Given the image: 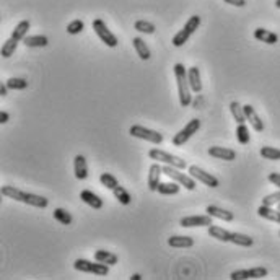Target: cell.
I'll use <instances>...</instances> for the list:
<instances>
[{
	"instance_id": "cell-1",
	"label": "cell",
	"mask_w": 280,
	"mask_h": 280,
	"mask_svg": "<svg viewBox=\"0 0 280 280\" xmlns=\"http://www.w3.org/2000/svg\"><path fill=\"white\" fill-rule=\"evenodd\" d=\"M2 195L10 197V199H15V200H20V202H25L28 205L38 207V209H46V207L49 205V200L46 197H43V195L25 192V191H21V189H16L15 186H3L2 187Z\"/></svg>"
},
{
	"instance_id": "cell-2",
	"label": "cell",
	"mask_w": 280,
	"mask_h": 280,
	"mask_svg": "<svg viewBox=\"0 0 280 280\" xmlns=\"http://www.w3.org/2000/svg\"><path fill=\"white\" fill-rule=\"evenodd\" d=\"M175 77L178 82V94H179V103L183 108H187L192 103V94H191V85H189V77L186 72V67L183 64L175 65Z\"/></svg>"
},
{
	"instance_id": "cell-3",
	"label": "cell",
	"mask_w": 280,
	"mask_h": 280,
	"mask_svg": "<svg viewBox=\"0 0 280 280\" xmlns=\"http://www.w3.org/2000/svg\"><path fill=\"white\" fill-rule=\"evenodd\" d=\"M200 26V16L199 15H192L191 18L186 21V25L181 31H178L175 38H173V44H175L176 47H181L184 46V43H187V39L191 38L195 31H197V28Z\"/></svg>"
},
{
	"instance_id": "cell-4",
	"label": "cell",
	"mask_w": 280,
	"mask_h": 280,
	"mask_svg": "<svg viewBox=\"0 0 280 280\" xmlns=\"http://www.w3.org/2000/svg\"><path fill=\"white\" fill-rule=\"evenodd\" d=\"M161 168H163V173L168 178H171L173 181H176L178 184L184 186L187 191H194L195 186H197V184H195V179L192 176H187V175H184V173H181L179 171V168H175L171 165H165Z\"/></svg>"
},
{
	"instance_id": "cell-5",
	"label": "cell",
	"mask_w": 280,
	"mask_h": 280,
	"mask_svg": "<svg viewBox=\"0 0 280 280\" xmlns=\"http://www.w3.org/2000/svg\"><path fill=\"white\" fill-rule=\"evenodd\" d=\"M148 156L152 160H158V161H161V163H165V165H171L175 168H179V170H184V168L187 166L186 161H184L183 158H179V156L171 155L168 152H163V150H160V148H152L148 152Z\"/></svg>"
},
{
	"instance_id": "cell-6",
	"label": "cell",
	"mask_w": 280,
	"mask_h": 280,
	"mask_svg": "<svg viewBox=\"0 0 280 280\" xmlns=\"http://www.w3.org/2000/svg\"><path fill=\"white\" fill-rule=\"evenodd\" d=\"M75 271L78 272H87V274H94V276H108L109 274V266L103 264V262H98V264H93L87 259H77L74 262Z\"/></svg>"
},
{
	"instance_id": "cell-7",
	"label": "cell",
	"mask_w": 280,
	"mask_h": 280,
	"mask_svg": "<svg viewBox=\"0 0 280 280\" xmlns=\"http://www.w3.org/2000/svg\"><path fill=\"white\" fill-rule=\"evenodd\" d=\"M129 134H131L132 137L147 140V142H152V143H156V145H160L161 142H163V136H161L160 132L152 131V129H147L143 126H132L131 129H129Z\"/></svg>"
},
{
	"instance_id": "cell-8",
	"label": "cell",
	"mask_w": 280,
	"mask_h": 280,
	"mask_svg": "<svg viewBox=\"0 0 280 280\" xmlns=\"http://www.w3.org/2000/svg\"><path fill=\"white\" fill-rule=\"evenodd\" d=\"M93 30H94V33H96V36L101 39L108 47H116L117 46V43L119 41H117L116 35H113V33L109 31V28L106 26V23L101 18L93 21Z\"/></svg>"
},
{
	"instance_id": "cell-9",
	"label": "cell",
	"mask_w": 280,
	"mask_h": 280,
	"mask_svg": "<svg viewBox=\"0 0 280 280\" xmlns=\"http://www.w3.org/2000/svg\"><path fill=\"white\" fill-rule=\"evenodd\" d=\"M199 127H200V121L199 119H191L187 122L186 127L181 129V131L173 137V145H175V147H181V145H184L195 132L199 131Z\"/></svg>"
},
{
	"instance_id": "cell-10",
	"label": "cell",
	"mask_w": 280,
	"mask_h": 280,
	"mask_svg": "<svg viewBox=\"0 0 280 280\" xmlns=\"http://www.w3.org/2000/svg\"><path fill=\"white\" fill-rule=\"evenodd\" d=\"M189 173H191V176L195 179V181L204 183L205 186H209V187H218V186H220V181H218V179L214 175H210V173L204 171L202 168L192 165V166H189Z\"/></svg>"
},
{
	"instance_id": "cell-11",
	"label": "cell",
	"mask_w": 280,
	"mask_h": 280,
	"mask_svg": "<svg viewBox=\"0 0 280 280\" xmlns=\"http://www.w3.org/2000/svg\"><path fill=\"white\" fill-rule=\"evenodd\" d=\"M269 271L266 267H254V269H241V271L232 272L230 279L233 280H246V279H262L267 277Z\"/></svg>"
},
{
	"instance_id": "cell-12",
	"label": "cell",
	"mask_w": 280,
	"mask_h": 280,
	"mask_svg": "<svg viewBox=\"0 0 280 280\" xmlns=\"http://www.w3.org/2000/svg\"><path fill=\"white\" fill-rule=\"evenodd\" d=\"M212 215H192V217H183L179 220V225L184 228H192V227H210L212 225Z\"/></svg>"
},
{
	"instance_id": "cell-13",
	"label": "cell",
	"mask_w": 280,
	"mask_h": 280,
	"mask_svg": "<svg viewBox=\"0 0 280 280\" xmlns=\"http://www.w3.org/2000/svg\"><path fill=\"white\" fill-rule=\"evenodd\" d=\"M244 108V114H246V121H249V124L253 126V129L256 132H262L264 131V122L261 121L259 114L256 113V109L253 108L251 104H246L243 106Z\"/></svg>"
},
{
	"instance_id": "cell-14",
	"label": "cell",
	"mask_w": 280,
	"mask_h": 280,
	"mask_svg": "<svg viewBox=\"0 0 280 280\" xmlns=\"http://www.w3.org/2000/svg\"><path fill=\"white\" fill-rule=\"evenodd\" d=\"M161 175H163V168H161L158 163H153L150 166V171H148V189L150 191H158Z\"/></svg>"
},
{
	"instance_id": "cell-15",
	"label": "cell",
	"mask_w": 280,
	"mask_h": 280,
	"mask_svg": "<svg viewBox=\"0 0 280 280\" xmlns=\"http://www.w3.org/2000/svg\"><path fill=\"white\" fill-rule=\"evenodd\" d=\"M209 155L214 156V158L225 160V161H233L236 158V152L232 148H227V147H210Z\"/></svg>"
},
{
	"instance_id": "cell-16",
	"label": "cell",
	"mask_w": 280,
	"mask_h": 280,
	"mask_svg": "<svg viewBox=\"0 0 280 280\" xmlns=\"http://www.w3.org/2000/svg\"><path fill=\"white\" fill-rule=\"evenodd\" d=\"M80 199H82L87 205L92 207V209H94V210L103 209V199L99 197V195L94 194V192L88 191V189H85V191L80 192Z\"/></svg>"
},
{
	"instance_id": "cell-17",
	"label": "cell",
	"mask_w": 280,
	"mask_h": 280,
	"mask_svg": "<svg viewBox=\"0 0 280 280\" xmlns=\"http://www.w3.org/2000/svg\"><path fill=\"white\" fill-rule=\"evenodd\" d=\"M74 170H75L77 179H87L88 166H87V158L83 155H77L74 158Z\"/></svg>"
},
{
	"instance_id": "cell-18",
	"label": "cell",
	"mask_w": 280,
	"mask_h": 280,
	"mask_svg": "<svg viewBox=\"0 0 280 280\" xmlns=\"http://www.w3.org/2000/svg\"><path fill=\"white\" fill-rule=\"evenodd\" d=\"M209 234L212 238L218 239V241H223V243L232 241V232H228V230L222 228V227H217L214 223L209 227Z\"/></svg>"
},
{
	"instance_id": "cell-19",
	"label": "cell",
	"mask_w": 280,
	"mask_h": 280,
	"mask_svg": "<svg viewBox=\"0 0 280 280\" xmlns=\"http://www.w3.org/2000/svg\"><path fill=\"white\" fill-rule=\"evenodd\" d=\"M205 212L214 218H220V220H223V222H233V218H234V215L232 214V212H228L225 209H220V207H217V205H209L205 209Z\"/></svg>"
},
{
	"instance_id": "cell-20",
	"label": "cell",
	"mask_w": 280,
	"mask_h": 280,
	"mask_svg": "<svg viewBox=\"0 0 280 280\" xmlns=\"http://www.w3.org/2000/svg\"><path fill=\"white\" fill-rule=\"evenodd\" d=\"M187 77H189V85H191V90L195 93L202 92V82H200V72L197 67H191L187 70Z\"/></svg>"
},
{
	"instance_id": "cell-21",
	"label": "cell",
	"mask_w": 280,
	"mask_h": 280,
	"mask_svg": "<svg viewBox=\"0 0 280 280\" xmlns=\"http://www.w3.org/2000/svg\"><path fill=\"white\" fill-rule=\"evenodd\" d=\"M254 38L257 39V41L266 43V44H276L279 41V36L276 35V33L264 30V28H257V30H254Z\"/></svg>"
},
{
	"instance_id": "cell-22",
	"label": "cell",
	"mask_w": 280,
	"mask_h": 280,
	"mask_svg": "<svg viewBox=\"0 0 280 280\" xmlns=\"http://www.w3.org/2000/svg\"><path fill=\"white\" fill-rule=\"evenodd\" d=\"M94 261L103 262V264H108V266H114V264H117L119 257H117L116 254H113V253H109V251L98 249L96 253H94Z\"/></svg>"
},
{
	"instance_id": "cell-23",
	"label": "cell",
	"mask_w": 280,
	"mask_h": 280,
	"mask_svg": "<svg viewBox=\"0 0 280 280\" xmlns=\"http://www.w3.org/2000/svg\"><path fill=\"white\" fill-rule=\"evenodd\" d=\"M257 214H259V217L266 218V220L276 222L280 225V210H274L272 207L269 205H261L259 209H257Z\"/></svg>"
},
{
	"instance_id": "cell-24",
	"label": "cell",
	"mask_w": 280,
	"mask_h": 280,
	"mask_svg": "<svg viewBox=\"0 0 280 280\" xmlns=\"http://www.w3.org/2000/svg\"><path fill=\"white\" fill-rule=\"evenodd\" d=\"M132 44H134V47H136V52L139 54V57L142 60H148L150 57H152V52H150L148 46L145 44V41L142 38H134Z\"/></svg>"
},
{
	"instance_id": "cell-25",
	"label": "cell",
	"mask_w": 280,
	"mask_h": 280,
	"mask_svg": "<svg viewBox=\"0 0 280 280\" xmlns=\"http://www.w3.org/2000/svg\"><path fill=\"white\" fill-rule=\"evenodd\" d=\"M168 244L171 248H192L194 239L191 236H171L168 239Z\"/></svg>"
},
{
	"instance_id": "cell-26",
	"label": "cell",
	"mask_w": 280,
	"mask_h": 280,
	"mask_svg": "<svg viewBox=\"0 0 280 280\" xmlns=\"http://www.w3.org/2000/svg\"><path fill=\"white\" fill-rule=\"evenodd\" d=\"M26 47H44L49 44V39L43 35H36V36H26L23 39Z\"/></svg>"
},
{
	"instance_id": "cell-27",
	"label": "cell",
	"mask_w": 280,
	"mask_h": 280,
	"mask_svg": "<svg viewBox=\"0 0 280 280\" xmlns=\"http://www.w3.org/2000/svg\"><path fill=\"white\" fill-rule=\"evenodd\" d=\"M28 31H30V21L23 20L15 26V30L12 33V38L16 39V41H23V39L28 36Z\"/></svg>"
},
{
	"instance_id": "cell-28",
	"label": "cell",
	"mask_w": 280,
	"mask_h": 280,
	"mask_svg": "<svg viewBox=\"0 0 280 280\" xmlns=\"http://www.w3.org/2000/svg\"><path fill=\"white\" fill-rule=\"evenodd\" d=\"M230 111H232V114L234 117V121L238 122V124H244L246 122V114H244V108L238 101H232L230 104Z\"/></svg>"
},
{
	"instance_id": "cell-29",
	"label": "cell",
	"mask_w": 280,
	"mask_h": 280,
	"mask_svg": "<svg viewBox=\"0 0 280 280\" xmlns=\"http://www.w3.org/2000/svg\"><path fill=\"white\" fill-rule=\"evenodd\" d=\"M232 243L238 244V246H244V248H249L253 246V238L248 236V234H243V233H233L232 232Z\"/></svg>"
},
{
	"instance_id": "cell-30",
	"label": "cell",
	"mask_w": 280,
	"mask_h": 280,
	"mask_svg": "<svg viewBox=\"0 0 280 280\" xmlns=\"http://www.w3.org/2000/svg\"><path fill=\"white\" fill-rule=\"evenodd\" d=\"M179 186H181V184L178 183H160L158 192L163 195H175L179 192Z\"/></svg>"
},
{
	"instance_id": "cell-31",
	"label": "cell",
	"mask_w": 280,
	"mask_h": 280,
	"mask_svg": "<svg viewBox=\"0 0 280 280\" xmlns=\"http://www.w3.org/2000/svg\"><path fill=\"white\" fill-rule=\"evenodd\" d=\"M113 192H114V195H116V199L119 200V202H121L122 205H129V204H131L132 197H131V194L127 192V189H126V187L116 186V187L113 189Z\"/></svg>"
},
{
	"instance_id": "cell-32",
	"label": "cell",
	"mask_w": 280,
	"mask_h": 280,
	"mask_svg": "<svg viewBox=\"0 0 280 280\" xmlns=\"http://www.w3.org/2000/svg\"><path fill=\"white\" fill-rule=\"evenodd\" d=\"M16 47H18V41H16V39H13V38L7 39L2 46V57L7 59V57H10V55H13Z\"/></svg>"
},
{
	"instance_id": "cell-33",
	"label": "cell",
	"mask_w": 280,
	"mask_h": 280,
	"mask_svg": "<svg viewBox=\"0 0 280 280\" xmlns=\"http://www.w3.org/2000/svg\"><path fill=\"white\" fill-rule=\"evenodd\" d=\"M99 181H101V184H103L106 189H111V191H113L116 186H119V183H117L116 176L111 175V173H103V175L99 176Z\"/></svg>"
},
{
	"instance_id": "cell-34",
	"label": "cell",
	"mask_w": 280,
	"mask_h": 280,
	"mask_svg": "<svg viewBox=\"0 0 280 280\" xmlns=\"http://www.w3.org/2000/svg\"><path fill=\"white\" fill-rule=\"evenodd\" d=\"M54 218H55L57 222L62 223V225H70V223L74 222L72 215H70L67 210H64V209H55V210H54Z\"/></svg>"
},
{
	"instance_id": "cell-35",
	"label": "cell",
	"mask_w": 280,
	"mask_h": 280,
	"mask_svg": "<svg viewBox=\"0 0 280 280\" xmlns=\"http://www.w3.org/2000/svg\"><path fill=\"white\" fill-rule=\"evenodd\" d=\"M136 30L140 33H145V35H153L155 33V25L150 23V21H145V20H137L136 21Z\"/></svg>"
},
{
	"instance_id": "cell-36",
	"label": "cell",
	"mask_w": 280,
	"mask_h": 280,
	"mask_svg": "<svg viewBox=\"0 0 280 280\" xmlns=\"http://www.w3.org/2000/svg\"><path fill=\"white\" fill-rule=\"evenodd\" d=\"M236 139H238V142L239 143H243V145H246V143H249V129L246 127V124H238V127H236Z\"/></svg>"
},
{
	"instance_id": "cell-37",
	"label": "cell",
	"mask_w": 280,
	"mask_h": 280,
	"mask_svg": "<svg viewBox=\"0 0 280 280\" xmlns=\"http://www.w3.org/2000/svg\"><path fill=\"white\" fill-rule=\"evenodd\" d=\"M261 156L266 160H280V150L276 147H262Z\"/></svg>"
},
{
	"instance_id": "cell-38",
	"label": "cell",
	"mask_w": 280,
	"mask_h": 280,
	"mask_svg": "<svg viewBox=\"0 0 280 280\" xmlns=\"http://www.w3.org/2000/svg\"><path fill=\"white\" fill-rule=\"evenodd\" d=\"M7 87L10 90H25V88H28V82L25 78H8Z\"/></svg>"
},
{
	"instance_id": "cell-39",
	"label": "cell",
	"mask_w": 280,
	"mask_h": 280,
	"mask_svg": "<svg viewBox=\"0 0 280 280\" xmlns=\"http://www.w3.org/2000/svg\"><path fill=\"white\" fill-rule=\"evenodd\" d=\"M83 28H85V25H83L82 20H74L67 25V33H69V35H78V33L83 31Z\"/></svg>"
},
{
	"instance_id": "cell-40",
	"label": "cell",
	"mask_w": 280,
	"mask_h": 280,
	"mask_svg": "<svg viewBox=\"0 0 280 280\" xmlns=\"http://www.w3.org/2000/svg\"><path fill=\"white\" fill-rule=\"evenodd\" d=\"M279 202H280V191L274 192V194H269V195H266L264 199H262V205H269V207L276 205Z\"/></svg>"
},
{
	"instance_id": "cell-41",
	"label": "cell",
	"mask_w": 280,
	"mask_h": 280,
	"mask_svg": "<svg viewBox=\"0 0 280 280\" xmlns=\"http://www.w3.org/2000/svg\"><path fill=\"white\" fill-rule=\"evenodd\" d=\"M267 179L271 181L272 184H276V186L280 189V173H271V175L267 176Z\"/></svg>"
},
{
	"instance_id": "cell-42",
	"label": "cell",
	"mask_w": 280,
	"mask_h": 280,
	"mask_svg": "<svg viewBox=\"0 0 280 280\" xmlns=\"http://www.w3.org/2000/svg\"><path fill=\"white\" fill-rule=\"evenodd\" d=\"M225 2L230 5H234V7H244L246 5V0H225Z\"/></svg>"
},
{
	"instance_id": "cell-43",
	"label": "cell",
	"mask_w": 280,
	"mask_h": 280,
	"mask_svg": "<svg viewBox=\"0 0 280 280\" xmlns=\"http://www.w3.org/2000/svg\"><path fill=\"white\" fill-rule=\"evenodd\" d=\"M8 119H10V114L5 113V111H2V113H0V124H5V122H8Z\"/></svg>"
},
{
	"instance_id": "cell-44",
	"label": "cell",
	"mask_w": 280,
	"mask_h": 280,
	"mask_svg": "<svg viewBox=\"0 0 280 280\" xmlns=\"http://www.w3.org/2000/svg\"><path fill=\"white\" fill-rule=\"evenodd\" d=\"M8 87H7V83H5V85H0V94H2V96H7V93H8Z\"/></svg>"
},
{
	"instance_id": "cell-45",
	"label": "cell",
	"mask_w": 280,
	"mask_h": 280,
	"mask_svg": "<svg viewBox=\"0 0 280 280\" xmlns=\"http://www.w3.org/2000/svg\"><path fill=\"white\" fill-rule=\"evenodd\" d=\"M140 279H142V277H140V274H136V276L131 277V280H140Z\"/></svg>"
},
{
	"instance_id": "cell-46",
	"label": "cell",
	"mask_w": 280,
	"mask_h": 280,
	"mask_svg": "<svg viewBox=\"0 0 280 280\" xmlns=\"http://www.w3.org/2000/svg\"><path fill=\"white\" fill-rule=\"evenodd\" d=\"M276 7L280 8V0H276Z\"/></svg>"
},
{
	"instance_id": "cell-47",
	"label": "cell",
	"mask_w": 280,
	"mask_h": 280,
	"mask_svg": "<svg viewBox=\"0 0 280 280\" xmlns=\"http://www.w3.org/2000/svg\"><path fill=\"white\" fill-rule=\"evenodd\" d=\"M279 210H280V202H279Z\"/></svg>"
},
{
	"instance_id": "cell-48",
	"label": "cell",
	"mask_w": 280,
	"mask_h": 280,
	"mask_svg": "<svg viewBox=\"0 0 280 280\" xmlns=\"http://www.w3.org/2000/svg\"><path fill=\"white\" fill-rule=\"evenodd\" d=\"M279 236H280V232H279Z\"/></svg>"
}]
</instances>
